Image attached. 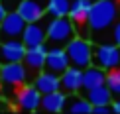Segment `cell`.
<instances>
[{
  "label": "cell",
  "instance_id": "obj_23",
  "mask_svg": "<svg viewBox=\"0 0 120 114\" xmlns=\"http://www.w3.org/2000/svg\"><path fill=\"white\" fill-rule=\"evenodd\" d=\"M112 37H114V43H116V45H120V22H118V24H114Z\"/></svg>",
  "mask_w": 120,
  "mask_h": 114
},
{
  "label": "cell",
  "instance_id": "obj_20",
  "mask_svg": "<svg viewBox=\"0 0 120 114\" xmlns=\"http://www.w3.org/2000/svg\"><path fill=\"white\" fill-rule=\"evenodd\" d=\"M69 8H71V0H47L45 14L49 18H63L69 16Z\"/></svg>",
  "mask_w": 120,
  "mask_h": 114
},
{
  "label": "cell",
  "instance_id": "obj_22",
  "mask_svg": "<svg viewBox=\"0 0 120 114\" xmlns=\"http://www.w3.org/2000/svg\"><path fill=\"white\" fill-rule=\"evenodd\" d=\"M93 112H94V114H108V112H112V104H98V106H93Z\"/></svg>",
  "mask_w": 120,
  "mask_h": 114
},
{
  "label": "cell",
  "instance_id": "obj_21",
  "mask_svg": "<svg viewBox=\"0 0 120 114\" xmlns=\"http://www.w3.org/2000/svg\"><path fill=\"white\" fill-rule=\"evenodd\" d=\"M106 87L110 88L112 95L120 96V67L106 71Z\"/></svg>",
  "mask_w": 120,
  "mask_h": 114
},
{
  "label": "cell",
  "instance_id": "obj_5",
  "mask_svg": "<svg viewBox=\"0 0 120 114\" xmlns=\"http://www.w3.org/2000/svg\"><path fill=\"white\" fill-rule=\"evenodd\" d=\"M26 20L20 16L18 10H8L6 18L0 24V41H8V39H22L24 28H26Z\"/></svg>",
  "mask_w": 120,
  "mask_h": 114
},
{
  "label": "cell",
  "instance_id": "obj_24",
  "mask_svg": "<svg viewBox=\"0 0 120 114\" xmlns=\"http://www.w3.org/2000/svg\"><path fill=\"white\" fill-rule=\"evenodd\" d=\"M6 14H8V8L4 6V2L0 0V24H2V20L6 18Z\"/></svg>",
  "mask_w": 120,
  "mask_h": 114
},
{
  "label": "cell",
  "instance_id": "obj_10",
  "mask_svg": "<svg viewBox=\"0 0 120 114\" xmlns=\"http://www.w3.org/2000/svg\"><path fill=\"white\" fill-rule=\"evenodd\" d=\"M45 6H47V0H22L18 4V12L26 22H39L41 18H45Z\"/></svg>",
  "mask_w": 120,
  "mask_h": 114
},
{
  "label": "cell",
  "instance_id": "obj_17",
  "mask_svg": "<svg viewBox=\"0 0 120 114\" xmlns=\"http://www.w3.org/2000/svg\"><path fill=\"white\" fill-rule=\"evenodd\" d=\"M67 92L63 91H53V92H45L41 95V108L47 112H61L65 110V104H67Z\"/></svg>",
  "mask_w": 120,
  "mask_h": 114
},
{
  "label": "cell",
  "instance_id": "obj_14",
  "mask_svg": "<svg viewBox=\"0 0 120 114\" xmlns=\"http://www.w3.org/2000/svg\"><path fill=\"white\" fill-rule=\"evenodd\" d=\"M61 88L67 95H75L83 88V69L69 65L61 73Z\"/></svg>",
  "mask_w": 120,
  "mask_h": 114
},
{
  "label": "cell",
  "instance_id": "obj_18",
  "mask_svg": "<svg viewBox=\"0 0 120 114\" xmlns=\"http://www.w3.org/2000/svg\"><path fill=\"white\" fill-rule=\"evenodd\" d=\"M87 92V100L91 102L93 106H98V104H112V92H110V88L106 87V83L104 85H98V87H94V88H89V91H85Z\"/></svg>",
  "mask_w": 120,
  "mask_h": 114
},
{
  "label": "cell",
  "instance_id": "obj_16",
  "mask_svg": "<svg viewBox=\"0 0 120 114\" xmlns=\"http://www.w3.org/2000/svg\"><path fill=\"white\" fill-rule=\"evenodd\" d=\"M106 83V71L98 65H89L83 69V88L81 91H89V88H94L98 85H104Z\"/></svg>",
  "mask_w": 120,
  "mask_h": 114
},
{
  "label": "cell",
  "instance_id": "obj_4",
  "mask_svg": "<svg viewBox=\"0 0 120 114\" xmlns=\"http://www.w3.org/2000/svg\"><path fill=\"white\" fill-rule=\"evenodd\" d=\"M93 65L102 67L104 71L120 67V45L101 43V45L93 47Z\"/></svg>",
  "mask_w": 120,
  "mask_h": 114
},
{
  "label": "cell",
  "instance_id": "obj_8",
  "mask_svg": "<svg viewBox=\"0 0 120 114\" xmlns=\"http://www.w3.org/2000/svg\"><path fill=\"white\" fill-rule=\"evenodd\" d=\"M93 8V0H71V8H69V18L73 20L77 32L85 33L89 29V12Z\"/></svg>",
  "mask_w": 120,
  "mask_h": 114
},
{
  "label": "cell",
  "instance_id": "obj_13",
  "mask_svg": "<svg viewBox=\"0 0 120 114\" xmlns=\"http://www.w3.org/2000/svg\"><path fill=\"white\" fill-rule=\"evenodd\" d=\"M47 43H41V45H34L26 49V55H24V65H26L30 71L39 73L41 69H45V57H47Z\"/></svg>",
  "mask_w": 120,
  "mask_h": 114
},
{
  "label": "cell",
  "instance_id": "obj_25",
  "mask_svg": "<svg viewBox=\"0 0 120 114\" xmlns=\"http://www.w3.org/2000/svg\"><path fill=\"white\" fill-rule=\"evenodd\" d=\"M112 112L120 114V98H116V100H112Z\"/></svg>",
  "mask_w": 120,
  "mask_h": 114
},
{
  "label": "cell",
  "instance_id": "obj_12",
  "mask_svg": "<svg viewBox=\"0 0 120 114\" xmlns=\"http://www.w3.org/2000/svg\"><path fill=\"white\" fill-rule=\"evenodd\" d=\"M16 102L22 110H38L41 108V92L36 85H24L16 95Z\"/></svg>",
  "mask_w": 120,
  "mask_h": 114
},
{
  "label": "cell",
  "instance_id": "obj_2",
  "mask_svg": "<svg viewBox=\"0 0 120 114\" xmlns=\"http://www.w3.org/2000/svg\"><path fill=\"white\" fill-rule=\"evenodd\" d=\"M75 33H77V28H75L73 20L69 16L51 18L47 22V43H49V47L51 45L65 47L75 37Z\"/></svg>",
  "mask_w": 120,
  "mask_h": 114
},
{
  "label": "cell",
  "instance_id": "obj_15",
  "mask_svg": "<svg viewBox=\"0 0 120 114\" xmlns=\"http://www.w3.org/2000/svg\"><path fill=\"white\" fill-rule=\"evenodd\" d=\"M34 85L38 87V91L41 92V95L53 92V91H61V75H57V73H53V71H47V69H41V71L38 73Z\"/></svg>",
  "mask_w": 120,
  "mask_h": 114
},
{
  "label": "cell",
  "instance_id": "obj_11",
  "mask_svg": "<svg viewBox=\"0 0 120 114\" xmlns=\"http://www.w3.org/2000/svg\"><path fill=\"white\" fill-rule=\"evenodd\" d=\"M71 63H69V55H67V49L61 45H51L47 49V57H45V69L47 71H53L57 75L67 69Z\"/></svg>",
  "mask_w": 120,
  "mask_h": 114
},
{
  "label": "cell",
  "instance_id": "obj_1",
  "mask_svg": "<svg viewBox=\"0 0 120 114\" xmlns=\"http://www.w3.org/2000/svg\"><path fill=\"white\" fill-rule=\"evenodd\" d=\"M118 18V2L116 0H97L89 12V29L93 33H102L110 26H114Z\"/></svg>",
  "mask_w": 120,
  "mask_h": 114
},
{
  "label": "cell",
  "instance_id": "obj_3",
  "mask_svg": "<svg viewBox=\"0 0 120 114\" xmlns=\"http://www.w3.org/2000/svg\"><path fill=\"white\" fill-rule=\"evenodd\" d=\"M69 55V63L79 69H85L93 65V45L87 37H73L71 41L65 45Z\"/></svg>",
  "mask_w": 120,
  "mask_h": 114
},
{
  "label": "cell",
  "instance_id": "obj_19",
  "mask_svg": "<svg viewBox=\"0 0 120 114\" xmlns=\"http://www.w3.org/2000/svg\"><path fill=\"white\" fill-rule=\"evenodd\" d=\"M65 110L69 114H91L93 112V104L87 100V96H69Z\"/></svg>",
  "mask_w": 120,
  "mask_h": 114
},
{
  "label": "cell",
  "instance_id": "obj_6",
  "mask_svg": "<svg viewBox=\"0 0 120 114\" xmlns=\"http://www.w3.org/2000/svg\"><path fill=\"white\" fill-rule=\"evenodd\" d=\"M47 22H49V20L41 18L39 22L26 24L24 33H22V41L26 43V47H34V45L47 43Z\"/></svg>",
  "mask_w": 120,
  "mask_h": 114
},
{
  "label": "cell",
  "instance_id": "obj_9",
  "mask_svg": "<svg viewBox=\"0 0 120 114\" xmlns=\"http://www.w3.org/2000/svg\"><path fill=\"white\" fill-rule=\"evenodd\" d=\"M26 43L22 39H8L0 41V65L2 63H14V61H24L26 55Z\"/></svg>",
  "mask_w": 120,
  "mask_h": 114
},
{
  "label": "cell",
  "instance_id": "obj_26",
  "mask_svg": "<svg viewBox=\"0 0 120 114\" xmlns=\"http://www.w3.org/2000/svg\"><path fill=\"white\" fill-rule=\"evenodd\" d=\"M2 108H4V106H2V102H0V110H2Z\"/></svg>",
  "mask_w": 120,
  "mask_h": 114
},
{
  "label": "cell",
  "instance_id": "obj_7",
  "mask_svg": "<svg viewBox=\"0 0 120 114\" xmlns=\"http://www.w3.org/2000/svg\"><path fill=\"white\" fill-rule=\"evenodd\" d=\"M0 81L8 85H22L28 81V67L24 61H14V63H2L0 65Z\"/></svg>",
  "mask_w": 120,
  "mask_h": 114
}]
</instances>
